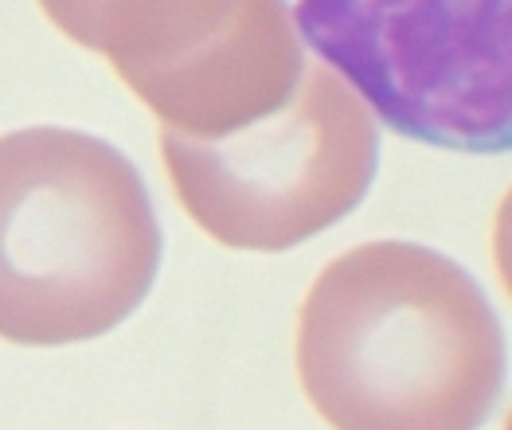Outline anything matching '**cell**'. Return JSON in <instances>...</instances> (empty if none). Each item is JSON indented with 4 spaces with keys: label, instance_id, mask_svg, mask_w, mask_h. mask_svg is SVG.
I'll return each instance as SVG.
<instances>
[{
    "label": "cell",
    "instance_id": "3957f363",
    "mask_svg": "<svg viewBox=\"0 0 512 430\" xmlns=\"http://www.w3.org/2000/svg\"><path fill=\"white\" fill-rule=\"evenodd\" d=\"M161 161L188 219L231 251H290L364 204L380 129L325 63H305L282 110L219 141L161 129Z\"/></svg>",
    "mask_w": 512,
    "mask_h": 430
},
{
    "label": "cell",
    "instance_id": "277c9868",
    "mask_svg": "<svg viewBox=\"0 0 512 430\" xmlns=\"http://www.w3.org/2000/svg\"><path fill=\"white\" fill-rule=\"evenodd\" d=\"M294 24L399 137L509 149L512 0H298Z\"/></svg>",
    "mask_w": 512,
    "mask_h": 430
},
{
    "label": "cell",
    "instance_id": "7a4b0ae2",
    "mask_svg": "<svg viewBox=\"0 0 512 430\" xmlns=\"http://www.w3.org/2000/svg\"><path fill=\"white\" fill-rule=\"evenodd\" d=\"M161 223L137 165L63 126L0 137V341L79 344L153 290Z\"/></svg>",
    "mask_w": 512,
    "mask_h": 430
},
{
    "label": "cell",
    "instance_id": "5b68a950",
    "mask_svg": "<svg viewBox=\"0 0 512 430\" xmlns=\"http://www.w3.org/2000/svg\"><path fill=\"white\" fill-rule=\"evenodd\" d=\"M43 16L157 114L219 141L286 106L305 59L290 0H40Z\"/></svg>",
    "mask_w": 512,
    "mask_h": 430
},
{
    "label": "cell",
    "instance_id": "6da1fadb",
    "mask_svg": "<svg viewBox=\"0 0 512 430\" xmlns=\"http://www.w3.org/2000/svg\"><path fill=\"white\" fill-rule=\"evenodd\" d=\"M298 380L333 430H481L505 384V333L470 270L380 239L313 278Z\"/></svg>",
    "mask_w": 512,
    "mask_h": 430
}]
</instances>
